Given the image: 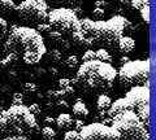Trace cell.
Masks as SVG:
<instances>
[{
    "label": "cell",
    "mask_w": 156,
    "mask_h": 140,
    "mask_svg": "<svg viewBox=\"0 0 156 140\" xmlns=\"http://www.w3.org/2000/svg\"><path fill=\"white\" fill-rule=\"evenodd\" d=\"M73 123L76 125V128H74L76 131H80V130L85 126V125H83V121H82V119H76V121H73Z\"/></svg>",
    "instance_id": "obj_35"
},
{
    "label": "cell",
    "mask_w": 156,
    "mask_h": 140,
    "mask_svg": "<svg viewBox=\"0 0 156 140\" xmlns=\"http://www.w3.org/2000/svg\"><path fill=\"white\" fill-rule=\"evenodd\" d=\"M48 56H50V59L52 60V62H60L61 59H62L61 51L57 50V48H55V50H51L50 52H48Z\"/></svg>",
    "instance_id": "obj_22"
},
{
    "label": "cell",
    "mask_w": 156,
    "mask_h": 140,
    "mask_svg": "<svg viewBox=\"0 0 156 140\" xmlns=\"http://www.w3.org/2000/svg\"><path fill=\"white\" fill-rule=\"evenodd\" d=\"M16 12L21 21L31 25H39L47 21L48 5L46 0H22L16 5Z\"/></svg>",
    "instance_id": "obj_8"
},
{
    "label": "cell",
    "mask_w": 156,
    "mask_h": 140,
    "mask_svg": "<svg viewBox=\"0 0 156 140\" xmlns=\"http://www.w3.org/2000/svg\"><path fill=\"white\" fill-rule=\"evenodd\" d=\"M125 110H131V108H130V105L128 103V100H126L125 97H121L119 100H116L115 103H112L109 109L107 110L105 113L109 115V118H113L115 115L122 113V112H125Z\"/></svg>",
    "instance_id": "obj_11"
},
{
    "label": "cell",
    "mask_w": 156,
    "mask_h": 140,
    "mask_svg": "<svg viewBox=\"0 0 156 140\" xmlns=\"http://www.w3.org/2000/svg\"><path fill=\"white\" fill-rule=\"evenodd\" d=\"M48 25L52 30L58 31L62 35L65 34H73L80 31V18L77 17V13L69 8H55L51 12H48L47 16Z\"/></svg>",
    "instance_id": "obj_7"
},
{
    "label": "cell",
    "mask_w": 156,
    "mask_h": 140,
    "mask_svg": "<svg viewBox=\"0 0 156 140\" xmlns=\"http://www.w3.org/2000/svg\"><path fill=\"white\" fill-rule=\"evenodd\" d=\"M92 14H94V17L95 18H103L104 17V14H105V11L104 9H101V8H94V11H92Z\"/></svg>",
    "instance_id": "obj_32"
},
{
    "label": "cell",
    "mask_w": 156,
    "mask_h": 140,
    "mask_svg": "<svg viewBox=\"0 0 156 140\" xmlns=\"http://www.w3.org/2000/svg\"><path fill=\"white\" fill-rule=\"evenodd\" d=\"M128 26L129 21L122 16H113L107 21H94V26L87 38L90 39L92 47L100 46L104 50L113 48L117 46Z\"/></svg>",
    "instance_id": "obj_3"
},
{
    "label": "cell",
    "mask_w": 156,
    "mask_h": 140,
    "mask_svg": "<svg viewBox=\"0 0 156 140\" xmlns=\"http://www.w3.org/2000/svg\"><path fill=\"white\" fill-rule=\"evenodd\" d=\"M111 126L119 132V140H148L150 134L146 123L139 119L135 112H125L111 118Z\"/></svg>",
    "instance_id": "obj_4"
},
{
    "label": "cell",
    "mask_w": 156,
    "mask_h": 140,
    "mask_svg": "<svg viewBox=\"0 0 156 140\" xmlns=\"http://www.w3.org/2000/svg\"><path fill=\"white\" fill-rule=\"evenodd\" d=\"M128 61H130V59L129 57H122V59H121V64H125V62H128Z\"/></svg>",
    "instance_id": "obj_40"
},
{
    "label": "cell",
    "mask_w": 156,
    "mask_h": 140,
    "mask_svg": "<svg viewBox=\"0 0 156 140\" xmlns=\"http://www.w3.org/2000/svg\"><path fill=\"white\" fill-rule=\"evenodd\" d=\"M4 112V109H3V107H0V114H2Z\"/></svg>",
    "instance_id": "obj_41"
},
{
    "label": "cell",
    "mask_w": 156,
    "mask_h": 140,
    "mask_svg": "<svg viewBox=\"0 0 156 140\" xmlns=\"http://www.w3.org/2000/svg\"><path fill=\"white\" fill-rule=\"evenodd\" d=\"M0 117L5 122L7 130H12L16 135L26 136L34 130H38L35 115H33L25 105H12L9 109L4 110Z\"/></svg>",
    "instance_id": "obj_5"
},
{
    "label": "cell",
    "mask_w": 156,
    "mask_h": 140,
    "mask_svg": "<svg viewBox=\"0 0 156 140\" xmlns=\"http://www.w3.org/2000/svg\"><path fill=\"white\" fill-rule=\"evenodd\" d=\"M12 105H23V95L21 92L13 94L12 97Z\"/></svg>",
    "instance_id": "obj_27"
},
{
    "label": "cell",
    "mask_w": 156,
    "mask_h": 140,
    "mask_svg": "<svg viewBox=\"0 0 156 140\" xmlns=\"http://www.w3.org/2000/svg\"><path fill=\"white\" fill-rule=\"evenodd\" d=\"M150 60H133L121 65L119 70L120 82L126 87L140 86L148 80L150 77Z\"/></svg>",
    "instance_id": "obj_6"
},
{
    "label": "cell",
    "mask_w": 156,
    "mask_h": 140,
    "mask_svg": "<svg viewBox=\"0 0 156 140\" xmlns=\"http://www.w3.org/2000/svg\"><path fill=\"white\" fill-rule=\"evenodd\" d=\"M42 136L44 140H53L56 138V131L51 126H44L42 128Z\"/></svg>",
    "instance_id": "obj_20"
},
{
    "label": "cell",
    "mask_w": 156,
    "mask_h": 140,
    "mask_svg": "<svg viewBox=\"0 0 156 140\" xmlns=\"http://www.w3.org/2000/svg\"><path fill=\"white\" fill-rule=\"evenodd\" d=\"M70 83H72V80H69L68 78H61L60 80H58V86H60V88H61V90L70 87Z\"/></svg>",
    "instance_id": "obj_33"
},
{
    "label": "cell",
    "mask_w": 156,
    "mask_h": 140,
    "mask_svg": "<svg viewBox=\"0 0 156 140\" xmlns=\"http://www.w3.org/2000/svg\"><path fill=\"white\" fill-rule=\"evenodd\" d=\"M64 64L65 66L68 67V69H76V67L78 66V59H77V56H69L68 59L64 61Z\"/></svg>",
    "instance_id": "obj_23"
},
{
    "label": "cell",
    "mask_w": 156,
    "mask_h": 140,
    "mask_svg": "<svg viewBox=\"0 0 156 140\" xmlns=\"http://www.w3.org/2000/svg\"><path fill=\"white\" fill-rule=\"evenodd\" d=\"M27 109L30 110V113H31L33 115H35V117L42 113V109H41V107H39L38 104H31L30 107H27Z\"/></svg>",
    "instance_id": "obj_30"
},
{
    "label": "cell",
    "mask_w": 156,
    "mask_h": 140,
    "mask_svg": "<svg viewBox=\"0 0 156 140\" xmlns=\"http://www.w3.org/2000/svg\"><path fill=\"white\" fill-rule=\"evenodd\" d=\"M3 140H27V139H26V136H22V135H14V136L4 138Z\"/></svg>",
    "instance_id": "obj_36"
},
{
    "label": "cell",
    "mask_w": 156,
    "mask_h": 140,
    "mask_svg": "<svg viewBox=\"0 0 156 140\" xmlns=\"http://www.w3.org/2000/svg\"><path fill=\"white\" fill-rule=\"evenodd\" d=\"M90 60H95V51L94 50H87L83 56H82V61H90Z\"/></svg>",
    "instance_id": "obj_29"
},
{
    "label": "cell",
    "mask_w": 156,
    "mask_h": 140,
    "mask_svg": "<svg viewBox=\"0 0 156 140\" xmlns=\"http://www.w3.org/2000/svg\"><path fill=\"white\" fill-rule=\"evenodd\" d=\"M16 11V4L13 0H0V17Z\"/></svg>",
    "instance_id": "obj_17"
},
{
    "label": "cell",
    "mask_w": 156,
    "mask_h": 140,
    "mask_svg": "<svg viewBox=\"0 0 156 140\" xmlns=\"http://www.w3.org/2000/svg\"><path fill=\"white\" fill-rule=\"evenodd\" d=\"M64 140H80V132L76 130H69L64 134Z\"/></svg>",
    "instance_id": "obj_25"
},
{
    "label": "cell",
    "mask_w": 156,
    "mask_h": 140,
    "mask_svg": "<svg viewBox=\"0 0 156 140\" xmlns=\"http://www.w3.org/2000/svg\"><path fill=\"white\" fill-rule=\"evenodd\" d=\"M130 108L133 112H136L140 108L150 104V90L146 86H134L125 95Z\"/></svg>",
    "instance_id": "obj_10"
},
{
    "label": "cell",
    "mask_w": 156,
    "mask_h": 140,
    "mask_svg": "<svg viewBox=\"0 0 156 140\" xmlns=\"http://www.w3.org/2000/svg\"><path fill=\"white\" fill-rule=\"evenodd\" d=\"M95 60H99V61H104V62H109L112 61V57L108 53V51L104 50V48H99V50L95 51Z\"/></svg>",
    "instance_id": "obj_19"
},
{
    "label": "cell",
    "mask_w": 156,
    "mask_h": 140,
    "mask_svg": "<svg viewBox=\"0 0 156 140\" xmlns=\"http://www.w3.org/2000/svg\"><path fill=\"white\" fill-rule=\"evenodd\" d=\"M46 125V126H51V125L55 123V118H52V117H46L44 118V122H43ZM52 127V126H51Z\"/></svg>",
    "instance_id": "obj_38"
},
{
    "label": "cell",
    "mask_w": 156,
    "mask_h": 140,
    "mask_svg": "<svg viewBox=\"0 0 156 140\" xmlns=\"http://www.w3.org/2000/svg\"><path fill=\"white\" fill-rule=\"evenodd\" d=\"M117 47H119V50L122 52V53H130L135 47V42L131 36L122 35L120 38L119 43H117Z\"/></svg>",
    "instance_id": "obj_12"
},
{
    "label": "cell",
    "mask_w": 156,
    "mask_h": 140,
    "mask_svg": "<svg viewBox=\"0 0 156 140\" xmlns=\"http://www.w3.org/2000/svg\"><path fill=\"white\" fill-rule=\"evenodd\" d=\"M55 123L57 125V127L60 128V130L69 128L72 125H73L72 115L68 114V113H60V114L57 115V118L55 119Z\"/></svg>",
    "instance_id": "obj_13"
},
{
    "label": "cell",
    "mask_w": 156,
    "mask_h": 140,
    "mask_svg": "<svg viewBox=\"0 0 156 140\" xmlns=\"http://www.w3.org/2000/svg\"><path fill=\"white\" fill-rule=\"evenodd\" d=\"M78 132L80 140H119V132L113 127L100 122L83 126Z\"/></svg>",
    "instance_id": "obj_9"
},
{
    "label": "cell",
    "mask_w": 156,
    "mask_h": 140,
    "mask_svg": "<svg viewBox=\"0 0 156 140\" xmlns=\"http://www.w3.org/2000/svg\"><path fill=\"white\" fill-rule=\"evenodd\" d=\"M7 131V126H5V122H4L3 121V118L0 117V136H2V135L4 134Z\"/></svg>",
    "instance_id": "obj_37"
},
{
    "label": "cell",
    "mask_w": 156,
    "mask_h": 140,
    "mask_svg": "<svg viewBox=\"0 0 156 140\" xmlns=\"http://www.w3.org/2000/svg\"><path fill=\"white\" fill-rule=\"evenodd\" d=\"M73 114L77 117H87L89 115V108L86 107V104L83 103V100L78 99L74 105H73Z\"/></svg>",
    "instance_id": "obj_15"
},
{
    "label": "cell",
    "mask_w": 156,
    "mask_h": 140,
    "mask_svg": "<svg viewBox=\"0 0 156 140\" xmlns=\"http://www.w3.org/2000/svg\"><path fill=\"white\" fill-rule=\"evenodd\" d=\"M140 17L146 23H150V5H144L140 9Z\"/></svg>",
    "instance_id": "obj_26"
},
{
    "label": "cell",
    "mask_w": 156,
    "mask_h": 140,
    "mask_svg": "<svg viewBox=\"0 0 156 140\" xmlns=\"http://www.w3.org/2000/svg\"><path fill=\"white\" fill-rule=\"evenodd\" d=\"M7 35H8V22L3 17H0V40L5 39Z\"/></svg>",
    "instance_id": "obj_21"
},
{
    "label": "cell",
    "mask_w": 156,
    "mask_h": 140,
    "mask_svg": "<svg viewBox=\"0 0 156 140\" xmlns=\"http://www.w3.org/2000/svg\"><path fill=\"white\" fill-rule=\"evenodd\" d=\"M116 77L117 70L109 62L90 60L78 67L74 83L86 94H104L113 86Z\"/></svg>",
    "instance_id": "obj_2"
},
{
    "label": "cell",
    "mask_w": 156,
    "mask_h": 140,
    "mask_svg": "<svg viewBox=\"0 0 156 140\" xmlns=\"http://www.w3.org/2000/svg\"><path fill=\"white\" fill-rule=\"evenodd\" d=\"M70 39L73 40L74 44L80 46V47H86V48H91L92 47V44H91V42H90L89 38H86L85 35H82L80 31H76V32L70 34Z\"/></svg>",
    "instance_id": "obj_14"
},
{
    "label": "cell",
    "mask_w": 156,
    "mask_h": 140,
    "mask_svg": "<svg viewBox=\"0 0 156 140\" xmlns=\"http://www.w3.org/2000/svg\"><path fill=\"white\" fill-rule=\"evenodd\" d=\"M95 7L96 8H101V9H105L107 8H109V3L108 2H105V0H96L95 2Z\"/></svg>",
    "instance_id": "obj_34"
},
{
    "label": "cell",
    "mask_w": 156,
    "mask_h": 140,
    "mask_svg": "<svg viewBox=\"0 0 156 140\" xmlns=\"http://www.w3.org/2000/svg\"><path fill=\"white\" fill-rule=\"evenodd\" d=\"M55 3L61 5L62 8H69V9H77L81 7L82 0H55Z\"/></svg>",
    "instance_id": "obj_18"
},
{
    "label": "cell",
    "mask_w": 156,
    "mask_h": 140,
    "mask_svg": "<svg viewBox=\"0 0 156 140\" xmlns=\"http://www.w3.org/2000/svg\"><path fill=\"white\" fill-rule=\"evenodd\" d=\"M4 50L8 55H14L26 65H35L47 53L42 34L37 29L27 26H13L8 31Z\"/></svg>",
    "instance_id": "obj_1"
},
{
    "label": "cell",
    "mask_w": 156,
    "mask_h": 140,
    "mask_svg": "<svg viewBox=\"0 0 156 140\" xmlns=\"http://www.w3.org/2000/svg\"><path fill=\"white\" fill-rule=\"evenodd\" d=\"M37 30L39 31V32H50L52 29H51V26L48 25V23H39V25H37Z\"/></svg>",
    "instance_id": "obj_31"
},
{
    "label": "cell",
    "mask_w": 156,
    "mask_h": 140,
    "mask_svg": "<svg viewBox=\"0 0 156 140\" xmlns=\"http://www.w3.org/2000/svg\"><path fill=\"white\" fill-rule=\"evenodd\" d=\"M130 5H131V8L140 11V9H142L144 5H148V0H131Z\"/></svg>",
    "instance_id": "obj_24"
},
{
    "label": "cell",
    "mask_w": 156,
    "mask_h": 140,
    "mask_svg": "<svg viewBox=\"0 0 156 140\" xmlns=\"http://www.w3.org/2000/svg\"><path fill=\"white\" fill-rule=\"evenodd\" d=\"M111 104H112V100L108 95H105V94H100L99 96H98V101H96V107H98V110L101 113H105L107 110L109 109L111 107Z\"/></svg>",
    "instance_id": "obj_16"
},
{
    "label": "cell",
    "mask_w": 156,
    "mask_h": 140,
    "mask_svg": "<svg viewBox=\"0 0 156 140\" xmlns=\"http://www.w3.org/2000/svg\"><path fill=\"white\" fill-rule=\"evenodd\" d=\"M37 88H38L37 84H35V83H33V82H26V83H23V90H25L27 94L35 92Z\"/></svg>",
    "instance_id": "obj_28"
},
{
    "label": "cell",
    "mask_w": 156,
    "mask_h": 140,
    "mask_svg": "<svg viewBox=\"0 0 156 140\" xmlns=\"http://www.w3.org/2000/svg\"><path fill=\"white\" fill-rule=\"evenodd\" d=\"M112 2L119 3V4H121V5H122V7H125V5H128V4H129L128 0H112Z\"/></svg>",
    "instance_id": "obj_39"
}]
</instances>
